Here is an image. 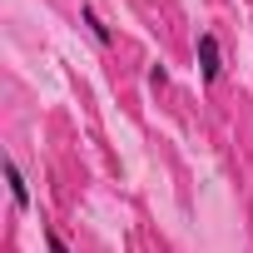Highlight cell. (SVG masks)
<instances>
[{
  "label": "cell",
  "mask_w": 253,
  "mask_h": 253,
  "mask_svg": "<svg viewBox=\"0 0 253 253\" xmlns=\"http://www.w3.org/2000/svg\"><path fill=\"white\" fill-rule=\"evenodd\" d=\"M199 70H204V80L213 84L218 80V70H223V55H218V35L213 30H204L199 35Z\"/></svg>",
  "instance_id": "1"
},
{
  "label": "cell",
  "mask_w": 253,
  "mask_h": 253,
  "mask_svg": "<svg viewBox=\"0 0 253 253\" xmlns=\"http://www.w3.org/2000/svg\"><path fill=\"white\" fill-rule=\"evenodd\" d=\"M5 179H10V199H15V209H30V184H25V174H20L15 159H5Z\"/></svg>",
  "instance_id": "2"
},
{
  "label": "cell",
  "mask_w": 253,
  "mask_h": 253,
  "mask_svg": "<svg viewBox=\"0 0 253 253\" xmlns=\"http://www.w3.org/2000/svg\"><path fill=\"white\" fill-rule=\"evenodd\" d=\"M80 20L89 25V35H94L99 45H114V30H109V25L99 20V10H94V5H84V10H80Z\"/></svg>",
  "instance_id": "3"
},
{
  "label": "cell",
  "mask_w": 253,
  "mask_h": 253,
  "mask_svg": "<svg viewBox=\"0 0 253 253\" xmlns=\"http://www.w3.org/2000/svg\"><path fill=\"white\" fill-rule=\"evenodd\" d=\"M45 248H50V253H70V248H65V238H60L55 228H45Z\"/></svg>",
  "instance_id": "4"
}]
</instances>
